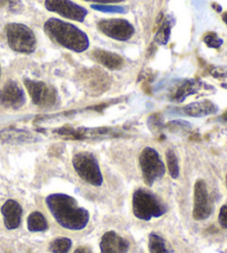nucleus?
<instances>
[{
	"instance_id": "obj_9",
	"label": "nucleus",
	"mask_w": 227,
	"mask_h": 253,
	"mask_svg": "<svg viewBox=\"0 0 227 253\" xmlns=\"http://www.w3.org/2000/svg\"><path fill=\"white\" fill-rule=\"evenodd\" d=\"M24 84L34 105L42 108V109H50L57 105L58 92L52 85H49L42 81L31 80L28 78L24 79Z\"/></svg>"
},
{
	"instance_id": "obj_32",
	"label": "nucleus",
	"mask_w": 227,
	"mask_h": 253,
	"mask_svg": "<svg viewBox=\"0 0 227 253\" xmlns=\"http://www.w3.org/2000/svg\"><path fill=\"white\" fill-rule=\"evenodd\" d=\"M222 19H223V21L227 25V11L223 13V17H222Z\"/></svg>"
},
{
	"instance_id": "obj_10",
	"label": "nucleus",
	"mask_w": 227,
	"mask_h": 253,
	"mask_svg": "<svg viewBox=\"0 0 227 253\" xmlns=\"http://www.w3.org/2000/svg\"><path fill=\"white\" fill-rule=\"evenodd\" d=\"M97 28L104 36L119 42H128L135 33L134 27L130 21L120 18L100 20L97 24Z\"/></svg>"
},
{
	"instance_id": "obj_26",
	"label": "nucleus",
	"mask_w": 227,
	"mask_h": 253,
	"mask_svg": "<svg viewBox=\"0 0 227 253\" xmlns=\"http://www.w3.org/2000/svg\"><path fill=\"white\" fill-rule=\"evenodd\" d=\"M203 42L206 43L207 47L219 49L222 44H223V40H222L219 36L215 33H207L205 34L203 38Z\"/></svg>"
},
{
	"instance_id": "obj_3",
	"label": "nucleus",
	"mask_w": 227,
	"mask_h": 253,
	"mask_svg": "<svg viewBox=\"0 0 227 253\" xmlns=\"http://www.w3.org/2000/svg\"><path fill=\"white\" fill-rule=\"evenodd\" d=\"M132 210L136 218L150 221L166 213L167 207L160 198L147 189L135 190L132 198Z\"/></svg>"
},
{
	"instance_id": "obj_7",
	"label": "nucleus",
	"mask_w": 227,
	"mask_h": 253,
	"mask_svg": "<svg viewBox=\"0 0 227 253\" xmlns=\"http://www.w3.org/2000/svg\"><path fill=\"white\" fill-rule=\"evenodd\" d=\"M139 166L142 171L144 182L151 187L157 179L165 173V165L161 160L158 152L151 147L144 148L139 156Z\"/></svg>"
},
{
	"instance_id": "obj_20",
	"label": "nucleus",
	"mask_w": 227,
	"mask_h": 253,
	"mask_svg": "<svg viewBox=\"0 0 227 253\" xmlns=\"http://www.w3.org/2000/svg\"><path fill=\"white\" fill-rule=\"evenodd\" d=\"M27 227L30 232H43L48 229L47 219L44 218L41 212L35 211L28 216Z\"/></svg>"
},
{
	"instance_id": "obj_30",
	"label": "nucleus",
	"mask_w": 227,
	"mask_h": 253,
	"mask_svg": "<svg viewBox=\"0 0 227 253\" xmlns=\"http://www.w3.org/2000/svg\"><path fill=\"white\" fill-rule=\"evenodd\" d=\"M15 2L16 0H0V8L11 7Z\"/></svg>"
},
{
	"instance_id": "obj_25",
	"label": "nucleus",
	"mask_w": 227,
	"mask_h": 253,
	"mask_svg": "<svg viewBox=\"0 0 227 253\" xmlns=\"http://www.w3.org/2000/svg\"><path fill=\"white\" fill-rule=\"evenodd\" d=\"M91 8H93L94 10L101 11V12H108V13H126L128 9L126 7L122 6H114V4H95L93 3Z\"/></svg>"
},
{
	"instance_id": "obj_12",
	"label": "nucleus",
	"mask_w": 227,
	"mask_h": 253,
	"mask_svg": "<svg viewBox=\"0 0 227 253\" xmlns=\"http://www.w3.org/2000/svg\"><path fill=\"white\" fill-rule=\"evenodd\" d=\"M213 212V203L206 182L198 179L194 186V206L193 218L196 221H203L210 218Z\"/></svg>"
},
{
	"instance_id": "obj_34",
	"label": "nucleus",
	"mask_w": 227,
	"mask_h": 253,
	"mask_svg": "<svg viewBox=\"0 0 227 253\" xmlns=\"http://www.w3.org/2000/svg\"><path fill=\"white\" fill-rule=\"evenodd\" d=\"M222 87L225 88V89H227V84H222Z\"/></svg>"
},
{
	"instance_id": "obj_27",
	"label": "nucleus",
	"mask_w": 227,
	"mask_h": 253,
	"mask_svg": "<svg viewBox=\"0 0 227 253\" xmlns=\"http://www.w3.org/2000/svg\"><path fill=\"white\" fill-rule=\"evenodd\" d=\"M210 74L216 79H226L227 67H214L210 70Z\"/></svg>"
},
{
	"instance_id": "obj_23",
	"label": "nucleus",
	"mask_w": 227,
	"mask_h": 253,
	"mask_svg": "<svg viewBox=\"0 0 227 253\" xmlns=\"http://www.w3.org/2000/svg\"><path fill=\"white\" fill-rule=\"evenodd\" d=\"M72 241L69 238H57L50 242L49 250L52 253H69Z\"/></svg>"
},
{
	"instance_id": "obj_15",
	"label": "nucleus",
	"mask_w": 227,
	"mask_h": 253,
	"mask_svg": "<svg viewBox=\"0 0 227 253\" xmlns=\"http://www.w3.org/2000/svg\"><path fill=\"white\" fill-rule=\"evenodd\" d=\"M129 249V242L114 231L104 233L100 242L101 253H126Z\"/></svg>"
},
{
	"instance_id": "obj_14",
	"label": "nucleus",
	"mask_w": 227,
	"mask_h": 253,
	"mask_svg": "<svg viewBox=\"0 0 227 253\" xmlns=\"http://www.w3.org/2000/svg\"><path fill=\"white\" fill-rule=\"evenodd\" d=\"M213 87L204 84L201 80L196 79H185L180 81V84L176 85L174 91L172 92L171 100L174 102H183L189 96L196 94L203 90H212Z\"/></svg>"
},
{
	"instance_id": "obj_6",
	"label": "nucleus",
	"mask_w": 227,
	"mask_h": 253,
	"mask_svg": "<svg viewBox=\"0 0 227 253\" xmlns=\"http://www.w3.org/2000/svg\"><path fill=\"white\" fill-rule=\"evenodd\" d=\"M72 166L79 177L87 183L94 187H100L103 182V177L100 170L97 158L90 152H79L72 158Z\"/></svg>"
},
{
	"instance_id": "obj_22",
	"label": "nucleus",
	"mask_w": 227,
	"mask_h": 253,
	"mask_svg": "<svg viewBox=\"0 0 227 253\" xmlns=\"http://www.w3.org/2000/svg\"><path fill=\"white\" fill-rule=\"evenodd\" d=\"M171 31H172V22L165 18L161 24V26L158 27L157 33L155 35V37H154V42H155L157 44H161V46H165L170 40Z\"/></svg>"
},
{
	"instance_id": "obj_11",
	"label": "nucleus",
	"mask_w": 227,
	"mask_h": 253,
	"mask_svg": "<svg viewBox=\"0 0 227 253\" xmlns=\"http://www.w3.org/2000/svg\"><path fill=\"white\" fill-rule=\"evenodd\" d=\"M47 10L58 13L67 19L82 22L88 15V10L71 0H44Z\"/></svg>"
},
{
	"instance_id": "obj_17",
	"label": "nucleus",
	"mask_w": 227,
	"mask_h": 253,
	"mask_svg": "<svg viewBox=\"0 0 227 253\" xmlns=\"http://www.w3.org/2000/svg\"><path fill=\"white\" fill-rule=\"evenodd\" d=\"M1 213L3 216L4 227L8 230H15L21 223L22 208L16 200L9 199L1 207Z\"/></svg>"
},
{
	"instance_id": "obj_31",
	"label": "nucleus",
	"mask_w": 227,
	"mask_h": 253,
	"mask_svg": "<svg viewBox=\"0 0 227 253\" xmlns=\"http://www.w3.org/2000/svg\"><path fill=\"white\" fill-rule=\"evenodd\" d=\"M74 253H93L89 247H79Z\"/></svg>"
},
{
	"instance_id": "obj_18",
	"label": "nucleus",
	"mask_w": 227,
	"mask_h": 253,
	"mask_svg": "<svg viewBox=\"0 0 227 253\" xmlns=\"http://www.w3.org/2000/svg\"><path fill=\"white\" fill-rule=\"evenodd\" d=\"M90 57L93 61L110 70H120L124 66V59L122 56L115 52L103 50V49H94L91 51Z\"/></svg>"
},
{
	"instance_id": "obj_28",
	"label": "nucleus",
	"mask_w": 227,
	"mask_h": 253,
	"mask_svg": "<svg viewBox=\"0 0 227 253\" xmlns=\"http://www.w3.org/2000/svg\"><path fill=\"white\" fill-rule=\"evenodd\" d=\"M219 222L224 229H227V205L221 208L219 213Z\"/></svg>"
},
{
	"instance_id": "obj_29",
	"label": "nucleus",
	"mask_w": 227,
	"mask_h": 253,
	"mask_svg": "<svg viewBox=\"0 0 227 253\" xmlns=\"http://www.w3.org/2000/svg\"><path fill=\"white\" fill-rule=\"evenodd\" d=\"M85 1L95 2V4H113L124 1V0H85Z\"/></svg>"
},
{
	"instance_id": "obj_8",
	"label": "nucleus",
	"mask_w": 227,
	"mask_h": 253,
	"mask_svg": "<svg viewBox=\"0 0 227 253\" xmlns=\"http://www.w3.org/2000/svg\"><path fill=\"white\" fill-rule=\"evenodd\" d=\"M78 81L84 91L91 96H99L110 88L111 78L100 68H90L79 72Z\"/></svg>"
},
{
	"instance_id": "obj_5",
	"label": "nucleus",
	"mask_w": 227,
	"mask_h": 253,
	"mask_svg": "<svg viewBox=\"0 0 227 253\" xmlns=\"http://www.w3.org/2000/svg\"><path fill=\"white\" fill-rule=\"evenodd\" d=\"M53 134L71 140H97L119 138L124 134L123 130L112 126H99V128H72V126H62L52 130Z\"/></svg>"
},
{
	"instance_id": "obj_21",
	"label": "nucleus",
	"mask_w": 227,
	"mask_h": 253,
	"mask_svg": "<svg viewBox=\"0 0 227 253\" xmlns=\"http://www.w3.org/2000/svg\"><path fill=\"white\" fill-rule=\"evenodd\" d=\"M149 251L150 253H170L166 241L155 232L149 236Z\"/></svg>"
},
{
	"instance_id": "obj_33",
	"label": "nucleus",
	"mask_w": 227,
	"mask_h": 253,
	"mask_svg": "<svg viewBox=\"0 0 227 253\" xmlns=\"http://www.w3.org/2000/svg\"><path fill=\"white\" fill-rule=\"evenodd\" d=\"M222 119H223L224 121H227V110L224 112L223 115H222Z\"/></svg>"
},
{
	"instance_id": "obj_1",
	"label": "nucleus",
	"mask_w": 227,
	"mask_h": 253,
	"mask_svg": "<svg viewBox=\"0 0 227 253\" xmlns=\"http://www.w3.org/2000/svg\"><path fill=\"white\" fill-rule=\"evenodd\" d=\"M45 205L60 227L72 231H79L87 227L89 212L79 207L75 198L65 193H53L45 199Z\"/></svg>"
},
{
	"instance_id": "obj_19",
	"label": "nucleus",
	"mask_w": 227,
	"mask_h": 253,
	"mask_svg": "<svg viewBox=\"0 0 227 253\" xmlns=\"http://www.w3.org/2000/svg\"><path fill=\"white\" fill-rule=\"evenodd\" d=\"M0 138L7 142L12 143H26V142H35L39 140L35 134L29 131L19 130V129H9L0 132Z\"/></svg>"
},
{
	"instance_id": "obj_35",
	"label": "nucleus",
	"mask_w": 227,
	"mask_h": 253,
	"mask_svg": "<svg viewBox=\"0 0 227 253\" xmlns=\"http://www.w3.org/2000/svg\"><path fill=\"white\" fill-rule=\"evenodd\" d=\"M226 187H227V174H226Z\"/></svg>"
},
{
	"instance_id": "obj_4",
	"label": "nucleus",
	"mask_w": 227,
	"mask_h": 253,
	"mask_svg": "<svg viewBox=\"0 0 227 253\" xmlns=\"http://www.w3.org/2000/svg\"><path fill=\"white\" fill-rule=\"evenodd\" d=\"M9 47L13 51L24 55H31L37 49V38L28 26L17 24H8L4 28Z\"/></svg>"
},
{
	"instance_id": "obj_16",
	"label": "nucleus",
	"mask_w": 227,
	"mask_h": 253,
	"mask_svg": "<svg viewBox=\"0 0 227 253\" xmlns=\"http://www.w3.org/2000/svg\"><path fill=\"white\" fill-rule=\"evenodd\" d=\"M217 111H219V107L211 100L192 102L188 106H184L180 108V109H176V112H180L181 115L194 117V118H202V117L215 115Z\"/></svg>"
},
{
	"instance_id": "obj_13",
	"label": "nucleus",
	"mask_w": 227,
	"mask_h": 253,
	"mask_svg": "<svg viewBox=\"0 0 227 253\" xmlns=\"http://www.w3.org/2000/svg\"><path fill=\"white\" fill-rule=\"evenodd\" d=\"M26 103V94L18 83L9 80L0 89V106L8 109H19Z\"/></svg>"
},
{
	"instance_id": "obj_24",
	"label": "nucleus",
	"mask_w": 227,
	"mask_h": 253,
	"mask_svg": "<svg viewBox=\"0 0 227 253\" xmlns=\"http://www.w3.org/2000/svg\"><path fill=\"white\" fill-rule=\"evenodd\" d=\"M166 156V164H167V169H169V173L173 179L179 178L180 175V166H179V159L176 157V153L169 149L165 153Z\"/></svg>"
},
{
	"instance_id": "obj_2",
	"label": "nucleus",
	"mask_w": 227,
	"mask_h": 253,
	"mask_svg": "<svg viewBox=\"0 0 227 253\" xmlns=\"http://www.w3.org/2000/svg\"><path fill=\"white\" fill-rule=\"evenodd\" d=\"M45 35L59 46L75 52H83L90 46V40L87 34L78 27L69 22L50 18L43 25Z\"/></svg>"
}]
</instances>
